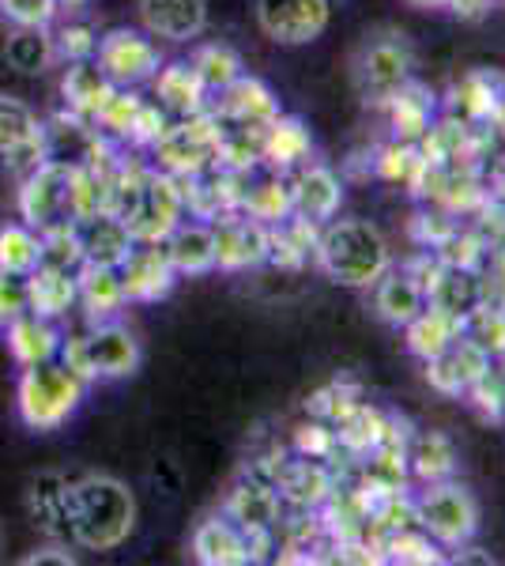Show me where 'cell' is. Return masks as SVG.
<instances>
[{
  "instance_id": "obj_57",
  "label": "cell",
  "mask_w": 505,
  "mask_h": 566,
  "mask_svg": "<svg viewBox=\"0 0 505 566\" xmlns=\"http://www.w3.org/2000/svg\"><path fill=\"white\" fill-rule=\"evenodd\" d=\"M87 0H57V8H84Z\"/></svg>"
},
{
  "instance_id": "obj_17",
  "label": "cell",
  "mask_w": 505,
  "mask_h": 566,
  "mask_svg": "<svg viewBox=\"0 0 505 566\" xmlns=\"http://www.w3.org/2000/svg\"><path fill=\"white\" fill-rule=\"evenodd\" d=\"M333 488L336 480L328 464L314 458L280 461V472H275V495L295 510H320V502L333 495Z\"/></svg>"
},
{
  "instance_id": "obj_16",
  "label": "cell",
  "mask_w": 505,
  "mask_h": 566,
  "mask_svg": "<svg viewBox=\"0 0 505 566\" xmlns=\"http://www.w3.org/2000/svg\"><path fill=\"white\" fill-rule=\"evenodd\" d=\"M483 303H491V283L483 280L480 269H445L438 272V280L427 291V306L442 310V314L467 322Z\"/></svg>"
},
{
  "instance_id": "obj_31",
  "label": "cell",
  "mask_w": 505,
  "mask_h": 566,
  "mask_svg": "<svg viewBox=\"0 0 505 566\" xmlns=\"http://www.w3.org/2000/svg\"><path fill=\"white\" fill-rule=\"evenodd\" d=\"M374 306H378V314L389 325L403 328L411 317L422 314V306H427V291H422L403 269H389L378 283H374Z\"/></svg>"
},
{
  "instance_id": "obj_5",
  "label": "cell",
  "mask_w": 505,
  "mask_h": 566,
  "mask_svg": "<svg viewBox=\"0 0 505 566\" xmlns=\"http://www.w3.org/2000/svg\"><path fill=\"white\" fill-rule=\"evenodd\" d=\"M219 144H223V122L215 117V109L204 106L197 114L178 117L173 125L162 129L159 140L151 144L155 170H167L173 178H192L215 167Z\"/></svg>"
},
{
  "instance_id": "obj_4",
  "label": "cell",
  "mask_w": 505,
  "mask_h": 566,
  "mask_svg": "<svg viewBox=\"0 0 505 566\" xmlns=\"http://www.w3.org/2000/svg\"><path fill=\"white\" fill-rule=\"evenodd\" d=\"M57 359L69 367L72 374H80L84 381L95 378H128V374L140 370V340L128 333L125 325L114 322H98L91 325L87 333H76L69 340H61V355Z\"/></svg>"
},
{
  "instance_id": "obj_12",
  "label": "cell",
  "mask_w": 505,
  "mask_h": 566,
  "mask_svg": "<svg viewBox=\"0 0 505 566\" xmlns=\"http://www.w3.org/2000/svg\"><path fill=\"white\" fill-rule=\"evenodd\" d=\"M215 231V269L245 272L269 261V227L245 212H227L211 223Z\"/></svg>"
},
{
  "instance_id": "obj_20",
  "label": "cell",
  "mask_w": 505,
  "mask_h": 566,
  "mask_svg": "<svg viewBox=\"0 0 505 566\" xmlns=\"http://www.w3.org/2000/svg\"><path fill=\"white\" fill-rule=\"evenodd\" d=\"M76 234H80L84 261L87 264H106V269H117V264H122L136 245L133 231L125 227V219L114 216V212H98V216L80 219Z\"/></svg>"
},
{
  "instance_id": "obj_39",
  "label": "cell",
  "mask_w": 505,
  "mask_h": 566,
  "mask_svg": "<svg viewBox=\"0 0 505 566\" xmlns=\"http://www.w3.org/2000/svg\"><path fill=\"white\" fill-rule=\"evenodd\" d=\"M42 264V234L27 223L0 227V269L27 276Z\"/></svg>"
},
{
  "instance_id": "obj_15",
  "label": "cell",
  "mask_w": 505,
  "mask_h": 566,
  "mask_svg": "<svg viewBox=\"0 0 505 566\" xmlns=\"http://www.w3.org/2000/svg\"><path fill=\"white\" fill-rule=\"evenodd\" d=\"M211 109H215V117L223 125H245V129H264V125L280 117V103H275L269 84H261L256 76H245V72L231 87L219 91Z\"/></svg>"
},
{
  "instance_id": "obj_25",
  "label": "cell",
  "mask_w": 505,
  "mask_h": 566,
  "mask_svg": "<svg viewBox=\"0 0 505 566\" xmlns=\"http://www.w3.org/2000/svg\"><path fill=\"white\" fill-rule=\"evenodd\" d=\"M76 306V272L57 269V264H39L34 272H27V310L39 317L57 322Z\"/></svg>"
},
{
  "instance_id": "obj_13",
  "label": "cell",
  "mask_w": 505,
  "mask_h": 566,
  "mask_svg": "<svg viewBox=\"0 0 505 566\" xmlns=\"http://www.w3.org/2000/svg\"><path fill=\"white\" fill-rule=\"evenodd\" d=\"M122 272V287L128 303H159L173 291L178 272L167 258V245L162 242H136L133 253L117 264Z\"/></svg>"
},
{
  "instance_id": "obj_59",
  "label": "cell",
  "mask_w": 505,
  "mask_h": 566,
  "mask_svg": "<svg viewBox=\"0 0 505 566\" xmlns=\"http://www.w3.org/2000/svg\"><path fill=\"white\" fill-rule=\"evenodd\" d=\"M494 117H498V125H502V133H505V103L494 109Z\"/></svg>"
},
{
  "instance_id": "obj_2",
  "label": "cell",
  "mask_w": 505,
  "mask_h": 566,
  "mask_svg": "<svg viewBox=\"0 0 505 566\" xmlns=\"http://www.w3.org/2000/svg\"><path fill=\"white\" fill-rule=\"evenodd\" d=\"M314 258L339 287H374L392 269L389 242L366 219H328L317 234Z\"/></svg>"
},
{
  "instance_id": "obj_56",
  "label": "cell",
  "mask_w": 505,
  "mask_h": 566,
  "mask_svg": "<svg viewBox=\"0 0 505 566\" xmlns=\"http://www.w3.org/2000/svg\"><path fill=\"white\" fill-rule=\"evenodd\" d=\"M445 8H453V15L461 20H483L491 12V0H445Z\"/></svg>"
},
{
  "instance_id": "obj_48",
  "label": "cell",
  "mask_w": 505,
  "mask_h": 566,
  "mask_svg": "<svg viewBox=\"0 0 505 566\" xmlns=\"http://www.w3.org/2000/svg\"><path fill=\"white\" fill-rule=\"evenodd\" d=\"M295 453L314 461H333L339 453L336 427H328L325 419H309V423L295 427Z\"/></svg>"
},
{
  "instance_id": "obj_52",
  "label": "cell",
  "mask_w": 505,
  "mask_h": 566,
  "mask_svg": "<svg viewBox=\"0 0 505 566\" xmlns=\"http://www.w3.org/2000/svg\"><path fill=\"white\" fill-rule=\"evenodd\" d=\"M415 159H419V148H415V144L392 140L389 148H381V151H378V159H374V170H378V175H381L385 181H408L411 167H415Z\"/></svg>"
},
{
  "instance_id": "obj_37",
  "label": "cell",
  "mask_w": 505,
  "mask_h": 566,
  "mask_svg": "<svg viewBox=\"0 0 505 566\" xmlns=\"http://www.w3.org/2000/svg\"><path fill=\"white\" fill-rule=\"evenodd\" d=\"M64 491H69V476L61 472H42L31 483V517L53 541H69V525H64Z\"/></svg>"
},
{
  "instance_id": "obj_19",
  "label": "cell",
  "mask_w": 505,
  "mask_h": 566,
  "mask_svg": "<svg viewBox=\"0 0 505 566\" xmlns=\"http://www.w3.org/2000/svg\"><path fill=\"white\" fill-rule=\"evenodd\" d=\"M291 197H295V216L309 219V223L325 227L336 219L339 205H344V181L328 167H302L291 178Z\"/></svg>"
},
{
  "instance_id": "obj_29",
  "label": "cell",
  "mask_w": 505,
  "mask_h": 566,
  "mask_svg": "<svg viewBox=\"0 0 505 566\" xmlns=\"http://www.w3.org/2000/svg\"><path fill=\"white\" fill-rule=\"evenodd\" d=\"M385 109H389V125L400 144H419L430 133V125H434V95L422 84H415V80H408L385 103Z\"/></svg>"
},
{
  "instance_id": "obj_3",
  "label": "cell",
  "mask_w": 505,
  "mask_h": 566,
  "mask_svg": "<svg viewBox=\"0 0 505 566\" xmlns=\"http://www.w3.org/2000/svg\"><path fill=\"white\" fill-rule=\"evenodd\" d=\"M84 386L87 381L57 359L39 363V367H23L20 389H15L20 419L39 434L57 431V427H64L76 416L80 400H84Z\"/></svg>"
},
{
  "instance_id": "obj_18",
  "label": "cell",
  "mask_w": 505,
  "mask_h": 566,
  "mask_svg": "<svg viewBox=\"0 0 505 566\" xmlns=\"http://www.w3.org/2000/svg\"><path fill=\"white\" fill-rule=\"evenodd\" d=\"M140 23L151 39L189 42L204 31L208 4L204 0H140Z\"/></svg>"
},
{
  "instance_id": "obj_43",
  "label": "cell",
  "mask_w": 505,
  "mask_h": 566,
  "mask_svg": "<svg viewBox=\"0 0 505 566\" xmlns=\"http://www.w3.org/2000/svg\"><path fill=\"white\" fill-rule=\"evenodd\" d=\"M140 103H144V98L136 95L133 87H117L114 95H109V103L103 106V114L95 117V129L106 133L109 140L125 144V136H128V129H133V117H136V109H140Z\"/></svg>"
},
{
  "instance_id": "obj_21",
  "label": "cell",
  "mask_w": 505,
  "mask_h": 566,
  "mask_svg": "<svg viewBox=\"0 0 505 566\" xmlns=\"http://www.w3.org/2000/svg\"><path fill=\"white\" fill-rule=\"evenodd\" d=\"M76 303L84 306L87 322H114L122 314V306L128 303L125 287H122V272L106 269V264H80L76 269Z\"/></svg>"
},
{
  "instance_id": "obj_9",
  "label": "cell",
  "mask_w": 505,
  "mask_h": 566,
  "mask_svg": "<svg viewBox=\"0 0 505 566\" xmlns=\"http://www.w3.org/2000/svg\"><path fill=\"white\" fill-rule=\"evenodd\" d=\"M95 65L106 72V80L114 87H140L162 69V53L148 34L122 27V31H109L98 39Z\"/></svg>"
},
{
  "instance_id": "obj_58",
  "label": "cell",
  "mask_w": 505,
  "mask_h": 566,
  "mask_svg": "<svg viewBox=\"0 0 505 566\" xmlns=\"http://www.w3.org/2000/svg\"><path fill=\"white\" fill-rule=\"evenodd\" d=\"M411 4H419V8H434V4H445V0H411Z\"/></svg>"
},
{
  "instance_id": "obj_34",
  "label": "cell",
  "mask_w": 505,
  "mask_h": 566,
  "mask_svg": "<svg viewBox=\"0 0 505 566\" xmlns=\"http://www.w3.org/2000/svg\"><path fill=\"white\" fill-rule=\"evenodd\" d=\"M403 333H408V352L427 363V359H434V355H442L449 344L464 333V322H456V317H449L434 306H422V314L411 317V322L403 325Z\"/></svg>"
},
{
  "instance_id": "obj_10",
  "label": "cell",
  "mask_w": 505,
  "mask_h": 566,
  "mask_svg": "<svg viewBox=\"0 0 505 566\" xmlns=\"http://www.w3.org/2000/svg\"><path fill=\"white\" fill-rule=\"evenodd\" d=\"M333 20L328 0H256V23L280 45H309Z\"/></svg>"
},
{
  "instance_id": "obj_8",
  "label": "cell",
  "mask_w": 505,
  "mask_h": 566,
  "mask_svg": "<svg viewBox=\"0 0 505 566\" xmlns=\"http://www.w3.org/2000/svg\"><path fill=\"white\" fill-rule=\"evenodd\" d=\"M125 227L133 231L136 242H162L173 227L186 219V200H181V181L167 175V170H155L148 181L140 186L133 205L125 208Z\"/></svg>"
},
{
  "instance_id": "obj_46",
  "label": "cell",
  "mask_w": 505,
  "mask_h": 566,
  "mask_svg": "<svg viewBox=\"0 0 505 566\" xmlns=\"http://www.w3.org/2000/svg\"><path fill=\"white\" fill-rule=\"evenodd\" d=\"M467 397H472V405L480 408L483 419L502 423L505 419V370L491 363V370H483L480 378L467 386Z\"/></svg>"
},
{
  "instance_id": "obj_30",
  "label": "cell",
  "mask_w": 505,
  "mask_h": 566,
  "mask_svg": "<svg viewBox=\"0 0 505 566\" xmlns=\"http://www.w3.org/2000/svg\"><path fill=\"white\" fill-rule=\"evenodd\" d=\"M151 84H155V98H159V106L167 109V114L186 117V114H197V109L208 106V91L186 61L162 65L159 72H155Z\"/></svg>"
},
{
  "instance_id": "obj_61",
  "label": "cell",
  "mask_w": 505,
  "mask_h": 566,
  "mask_svg": "<svg viewBox=\"0 0 505 566\" xmlns=\"http://www.w3.org/2000/svg\"><path fill=\"white\" fill-rule=\"evenodd\" d=\"M0 555H4V536H0Z\"/></svg>"
},
{
  "instance_id": "obj_50",
  "label": "cell",
  "mask_w": 505,
  "mask_h": 566,
  "mask_svg": "<svg viewBox=\"0 0 505 566\" xmlns=\"http://www.w3.org/2000/svg\"><path fill=\"white\" fill-rule=\"evenodd\" d=\"M167 109H162L159 103H140V109H136L133 117V129H128L125 144H133L136 151H148L155 140L162 136V129H167Z\"/></svg>"
},
{
  "instance_id": "obj_32",
  "label": "cell",
  "mask_w": 505,
  "mask_h": 566,
  "mask_svg": "<svg viewBox=\"0 0 505 566\" xmlns=\"http://www.w3.org/2000/svg\"><path fill=\"white\" fill-rule=\"evenodd\" d=\"M408 472L419 483H438L456 472V446L442 431H419L408 438Z\"/></svg>"
},
{
  "instance_id": "obj_26",
  "label": "cell",
  "mask_w": 505,
  "mask_h": 566,
  "mask_svg": "<svg viewBox=\"0 0 505 566\" xmlns=\"http://www.w3.org/2000/svg\"><path fill=\"white\" fill-rule=\"evenodd\" d=\"M162 245H167V258L178 276H204V272L215 269V231H211V223H186L181 219L162 239Z\"/></svg>"
},
{
  "instance_id": "obj_51",
  "label": "cell",
  "mask_w": 505,
  "mask_h": 566,
  "mask_svg": "<svg viewBox=\"0 0 505 566\" xmlns=\"http://www.w3.org/2000/svg\"><path fill=\"white\" fill-rule=\"evenodd\" d=\"M0 15L15 27H50L57 0H0Z\"/></svg>"
},
{
  "instance_id": "obj_42",
  "label": "cell",
  "mask_w": 505,
  "mask_h": 566,
  "mask_svg": "<svg viewBox=\"0 0 505 566\" xmlns=\"http://www.w3.org/2000/svg\"><path fill=\"white\" fill-rule=\"evenodd\" d=\"M358 400H362V392H358L355 386H347V381H333V386L317 389L314 397L306 400V412L314 419H325L328 427H336L355 412Z\"/></svg>"
},
{
  "instance_id": "obj_24",
  "label": "cell",
  "mask_w": 505,
  "mask_h": 566,
  "mask_svg": "<svg viewBox=\"0 0 505 566\" xmlns=\"http://www.w3.org/2000/svg\"><path fill=\"white\" fill-rule=\"evenodd\" d=\"M192 559L204 566H245L250 559V544H245V533L238 528L231 517H208V522L197 525L192 533Z\"/></svg>"
},
{
  "instance_id": "obj_33",
  "label": "cell",
  "mask_w": 505,
  "mask_h": 566,
  "mask_svg": "<svg viewBox=\"0 0 505 566\" xmlns=\"http://www.w3.org/2000/svg\"><path fill=\"white\" fill-rule=\"evenodd\" d=\"M502 106V95L494 87V76L486 72H467V76L449 91V114L464 125L494 122V109Z\"/></svg>"
},
{
  "instance_id": "obj_23",
  "label": "cell",
  "mask_w": 505,
  "mask_h": 566,
  "mask_svg": "<svg viewBox=\"0 0 505 566\" xmlns=\"http://www.w3.org/2000/svg\"><path fill=\"white\" fill-rule=\"evenodd\" d=\"M8 333V352L15 355L20 367H39V363H50L61 355V328L50 322V317H39V314H20L15 322L4 325Z\"/></svg>"
},
{
  "instance_id": "obj_49",
  "label": "cell",
  "mask_w": 505,
  "mask_h": 566,
  "mask_svg": "<svg viewBox=\"0 0 505 566\" xmlns=\"http://www.w3.org/2000/svg\"><path fill=\"white\" fill-rule=\"evenodd\" d=\"M53 45H57V61H95L98 53V31L87 23H64L53 31Z\"/></svg>"
},
{
  "instance_id": "obj_41",
  "label": "cell",
  "mask_w": 505,
  "mask_h": 566,
  "mask_svg": "<svg viewBox=\"0 0 505 566\" xmlns=\"http://www.w3.org/2000/svg\"><path fill=\"white\" fill-rule=\"evenodd\" d=\"M42 133V122L34 117V109L20 103L12 95H0V155L20 148L23 140Z\"/></svg>"
},
{
  "instance_id": "obj_44",
  "label": "cell",
  "mask_w": 505,
  "mask_h": 566,
  "mask_svg": "<svg viewBox=\"0 0 505 566\" xmlns=\"http://www.w3.org/2000/svg\"><path fill=\"white\" fill-rule=\"evenodd\" d=\"M483 253H486V239H480L475 231H461V227H453V231L434 245V258L442 261L445 269H480Z\"/></svg>"
},
{
  "instance_id": "obj_35",
  "label": "cell",
  "mask_w": 505,
  "mask_h": 566,
  "mask_svg": "<svg viewBox=\"0 0 505 566\" xmlns=\"http://www.w3.org/2000/svg\"><path fill=\"white\" fill-rule=\"evenodd\" d=\"M4 57L8 65L23 76H39L57 61V45H53V31L50 27H15L4 42Z\"/></svg>"
},
{
  "instance_id": "obj_38",
  "label": "cell",
  "mask_w": 505,
  "mask_h": 566,
  "mask_svg": "<svg viewBox=\"0 0 505 566\" xmlns=\"http://www.w3.org/2000/svg\"><path fill=\"white\" fill-rule=\"evenodd\" d=\"M385 563H411V566H430V563H445V547L419 525L408 528H392V533H381L378 541Z\"/></svg>"
},
{
  "instance_id": "obj_53",
  "label": "cell",
  "mask_w": 505,
  "mask_h": 566,
  "mask_svg": "<svg viewBox=\"0 0 505 566\" xmlns=\"http://www.w3.org/2000/svg\"><path fill=\"white\" fill-rule=\"evenodd\" d=\"M20 314H27V276L0 269V325L15 322Z\"/></svg>"
},
{
  "instance_id": "obj_7",
  "label": "cell",
  "mask_w": 505,
  "mask_h": 566,
  "mask_svg": "<svg viewBox=\"0 0 505 566\" xmlns=\"http://www.w3.org/2000/svg\"><path fill=\"white\" fill-rule=\"evenodd\" d=\"M20 216L39 234L64 223H76V163L45 159L31 175H23Z\"/></svg>"
},
{
  "instance_id": "obj_28",
  "label": "cell",
  "mask_w": 505,
  "mask_h": 566,
  "mask_svg": "<svg viewBox=\"0 0 505 566\" xmlns=\"http://www.w3.org/2000/svg\"><path fill=\"white\" fill-rule=\"evenodd\" d=\"M314 151V136H309L306 125L298 117H275V122L264 125V136H261V159L269 163L272 170H291V167H302Z\"/></svg>"
},
{
  "instance_id": "obj_40",
  "label": "cell",
  "mask_w": 505,
  "mask_h": 566,
  "mask_svg": "<svg viewBox=\"0 0 505 566\" xmlns=\"http://www.w3.org/2000/svg\"><path fill=\"white\" fill-rule=\"evenodd\" d=\"M192 72L200 76V84H204L208 95H219L223 87H231L238 76H242V57L231 50V45L223 42H208L200 45L197 53H192Z\"/></svg>"
},
{
  "instance_id": "obj_54",
  "label": "cell",
  "mask_w": 505,
  "mask_h": 566,
  "mask_svg": "<svg viewBox=\"0 0 505 566\" xmlns=\"http://www.w3.org/2000/svg\"><path fill=\"white\" fill-rule=\"evenodd\" d=\"M411 231H415V239L427 245V250H434V245L453 231V223H449V216H442V212H422Z\"/></svg>"
},
{
  "instance_id": "obj_55",
  "label": "cell",
  "mask_w": 505,
  "mask_h": 566,
  "mask_svg": "<svg viewBox=\"0 0 505 566\" xmlns=\"http://www.w3.org/2000/svg\"><path fill=\"white\" fill-rule=\"evenodd\" d=\"M39 563L72 566V563H76V555H72L69 547H61V544H50V547H42V552H34V555H27V559H23V566H39Z\"/></svg>"
},
{
  "instance_id": "obj_60",
  "label": "cell",
  "mask_w": 505,
  "mask_h": 566,
  "mask_svg": "<svg viewBox=\"0 0 505 566\" xmlns=\"http://www.w3.org/2000/svg\"><path fill=\"white\" fill-rule=\"evenodd\" d=\"M494 359H498V367H502V370H505V348H502V352H498V355H494Z\"/></svg>"
},
{
  "instance_id": "obj_47",
  "label": "cell",
  "mask_w": 505,
  "mask_h": 566,
  "mask_svg": "<svg viewBox=\"0 0 505 566\" xmlns=\"http://www.w3.org/2000/svg\"><path fill=\"white\" fill-rule=\"evenodd\" d=\"M42 264H57V269H72V272L84 264V250H80L76 223H64V227H53V231H42Z\"/></svg>"
},
{
  "instance_id": "obj_27",
  "label": "cell",
  "mask_w": 505,
  "mask_h": 566,
  "mask_svg": "<svg viewBox=\"0 0 505 566\" xmlns=\"http://www.w3.org/2000/svg\"><path fill=\"white\" fill-rule=\"evenodd\" d=\"M227 517H231L238 528H275L283 517V499L275 495L272 483L245 476L231 495H227Z\"/></svg>"
},
{
  "instance_id": "obj_11",
  "label": "cell",
  "mask_w": 505,
  "mask_h": 566,
  "mask_svg": "<svg viewBox=\"0 0 505 566\" xmlns=\"http://www.w3.org/2000/svg\"><path fill=\"white\" fill-rule=\"evenodd\" d=\"M355 80H358V91L366 95V103L385 106L411 80V50L397 39V34L370 42L362 53H358Z\"/></svg>"
},
{
  "instance_id": "obj_14",
  "label": "cell",
  "mask_w": 505,
  "mask_h": 566,
  "mask_svg": "<svg viewBox=\"0 0 505 566\" xmlns=\"http://www.w3.org/2000/svg\"><path fill=\"white\" fill-rule=\"evenodd\" d=\"M491 363H494L491 355L461 333L442 355L427 359V381H430V389L442 392V397H461L483 370H491Z\"/></svg>"
},
{
  "instance_id": "obj_36",
  "label": "cell",
  "mask_w": 505,
  "mask_h": 566,
  "mask_svg": "<svg viewBox=\"0 0 505 566\" xmlns=\"http://www.w3.org/2000/svg\"><path fill=\"white\" fill-rule=\"evenodd\" d=\"M238 212H245V216L256 219V223H264V227H275V223H283V219H291V216H295L291 181L283 175L250 181V189H245L242 208H238Z\"/></svg>"
},
{
  "instance_id": "obj_6",
  "label": "cell",
  "mask_w": 505,
  "mask_h": 566,
  "mask_svg": "<svg viewBox=\"0 0 505 566\" xmlns=\"http://www.w3.org/2000/svg\"><path fill=\"white\" fill-rule=\"evenodd\" d=\"M415 522L445 552H456V547L472 544L475 528H480V506H475L472 491L464 483L449 476L438 483H422V491L415 495Z\"/></svg>"
},
{
  "instance_id": "obj_22",
  "label": "cell",
  "mask_w": 505,
  "mask_h": 566,
  "mask_svg": "<svg viewBox=\"0 0 505 566\" xmlns=\"http://www.w3.org/2000/svg\"><path fill=\"white\" fill-rule=\"evenodd\" d=\"M114 84L106 80V72L95 65V61H72L64 69V80H61V95H64V109L84 122L95 125V117L103 114V106L109 103L114 95Z\"/></svg>"
},
{
  "instance_id": "obj_1",
  "label": "cell",
  "mask_w": 505,
  "mask_h": 566,
  "mask_svg": "<svg viewBox=\"0 0 505 566\" xmlns=\"http://www.w3.org/2000/svg\"><path fill=\"white\" fill-rule=\"evenodd\" d=\"M64 525L69 541L84 552H114L136 533V499L114 476H80L64 491Z\"/></svg>"
},
{
  "instance_id": "obj_45",
  "label": "cell",
  "mask_w": 505,
  "mask_h": 566,
  "mask_svg": "<svg viewBox=\"0 0 505 566\" xmlns=\"http://www.w3.org/2000/svg\"><path fill=\"white\" fill-rule=\"evenodd\" d=\"M464 336H467V340L480 344V348L494 359V355H498V352L505 348V310H502V306L483 303V306L475 310V314L464 322Z\"/></svg>"
}]
</instances>
